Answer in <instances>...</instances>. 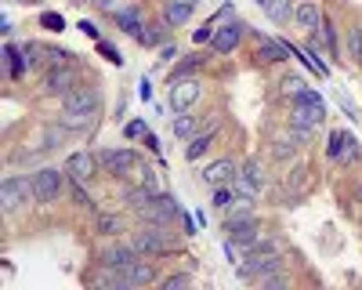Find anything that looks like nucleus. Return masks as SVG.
Segmentation results:
<instances>
[{"mask_svg":"<svg viewBox=\"0 0 362 290\" xmlns=\"http://www.w3.org/2000/svg\"><path fill=\"white\" fill-rule=\"evenodd\" d=\"M138 218H141L145 225H163V228H170V221H177V218H181V211H177L174 196L156 192V196H153V203H148L145 211H138Z\"/></svg>","mask_w":362,"mask_h":290,"instance_id":"0eeeda50","label":"nucleus"},{"mask_svg":"<svg viewBox=\"0 0 362 290\" xmlns=\"http://www.w3.org/2000/svg\"><path fill=\"white\" fill-rule=\"evenodd\" d=\"M62 112H76V116H90V120H98L102 91H98V87H73V91L62 98Z\"/></svg>","mask_w":362,"mask_h":290,"instance_id":"7ed1b4c3","label":"nucleus"},{"mask_svg":"<svg viewBox=\"0 0 362 290\" xmlns=\"http://www.w3.org/2000/svg\"><path fill=\"white\" fill-rule=\"evenodd\" d=\"M218 120H210V124H203L199 116H189V112H177V120H174V134L177 138H185V141H192L199 131H206V127H214Z\"/></svg>","mask_w":362,"mask_h":290,"instance_id":"412c9836","label":"nucleus"},{"mask_svg":"<svg viewBox=\"0 0 362 290\" xmlns=\"http://www.w3.org/2000/svg\"><path fill=\"white\" fill-rule=\"evenodd\" d=\"M134 257H141L134 247H131V240L127 243H109V247H102L98 250V269H124V265H131Z\"/></svg>","mask_w":362,"mask_h":290,"instance_id":"f8f14e48","label":"nucleus"},{"mask_svg":"<svg viewBox=\"0 0 362 290\" xmlns=\"http://www.w3.org/2000/svg\"><path fill=\"white\" fill-rule=\"evenodd\" d=\"M199 95H203V83L196 76H177L170 83V109L174 112H192L196 102H199Z\"/></svg>","mask_w":362,"mask_h":290,"instance_id":"423d86ee","label":"nucleus"},{"mask_svg":"<svg viewBox=\"0 0 362 290\" xmlns=\"http://www.w3.org/2000/svg\"><path fill=\"white\" fill-rule=\"evenodd\" d=\"M312 102H322V98H319V91H308V87L290 95V105H312Z\"/></svg>","mask_w":362,"mask_h":290,"instance_id":"f704fd0d","label":"nucleus"},{"mask_svg":"<svg viewBox=\"0 0 362 290\" xmlns=\"http://www.w3.org/2000/svg\"><path fill=\"white\" fill-rule=\"evenodd\" d=\"M40 22H44V29H51V33H58V29H62V15H54V11L40 15Z\"/></svg>","mask_w":362,"mask_h":290,"instance_id":"a19ab883","label":"nucleus"},{"mask_svg":"<svg viewBox=\"0 0 362 290\" xmlns=\"http://www.w3.org/2000/svg\"><path fill=\"white\" fill-rule=\"evenodd\" d=\"M98 51H102V54L109 58V62H112V66H124V58H119V51H116L112 44H105V40H98Z\"/></svg>","mask_w":362,"mask_h":290,"instance_id":"58836bf2","label":"nucleus"},{"mask_svg":"<svg viewBox=\"0 0 362 290\" xmlns=\"http://www.w3.org/2000/svg\"><path fill=\"white\" fill-rule=\"evenodd\" d=\"M112 25L116 29H124L127 37H134V40H141V33H145V15H141V8L138 4H131V8H124V11H116L112 15Z\"/></svg>","mask_w":362,"mask_h":290,"instance_id":"a211bd4d","label":"nucleus"},{"mask_svg":"<svg viewBox=\"0 0 362 290\" xmlns=\"http://www.w3.org/2000/svg\"><path fill=\"white\" fill-rule=\"evenodd\" d=\"M257 4H261V0H257Z\"/></svg>","mask_w":362,"mask_h":290,"instance_id":"de8ad7c7","label":"nucleus"},{"mask_svg":"<svg viewBox=\"0 0 362 290\" xmlns=\"http://www.w3.org/2000/svg\"><path fill=\"white\" fill-rule=\"evenodd\" d=\"M98 163L112 174V178H131L141 160H138L134 149H102V153H98Z\"/></svg>","mask_w":362,"mask_h":290,"instance_id":"6e6552de","label":"nucleus"},{"mask_svg":"<svg viewBox=\"0 0 362 290\" xmlns=\"http://www.w3.org/2000/svg\"><path fill=\"white\" fill-rule=\"evenodd\" d=\"M235 170H239V163H235L232 156L214 160V163L203 170V182H206V185H232V182H235Z\"/></svg>","mask_w":362,"mask_h":290,"instance_id":"6ab92c4d","label":"nucleus"},{"mask_svg":"<svg viewBox=\"0 0 362 290\" xmlns=\"http://www.w3.org/2000/svg\"><path fill=\"white\" fill-rule=\"evenodd\" d=\"M73 87H76V69H73V62H66V66H47V69H44V80H40V91H44V95L66 98Z\"/></svg>","mask_w":362,"mask_h":290,"instance_id":"39448f33","label":"nucleus"},{"mask_svg":"<svg viewBox=\"0 0 362 290\" xmlns=\"http://www.w3.org/2000/svg\"><path fill=\"white\" fill-rule=\"evenodd\" d=\"M348 58L355 66H362V25H351L348 29Z\"/></svg>","mask_w":362,"mask_h":290,"instance_id":"c756f323","label":"nucleus"},{"mask_svg":"<svg viewBox=\"0 0 362 290\" xmlns=\"http://www.w3.org/2000/svg\"><path fill=\"white\" fill-rule=\"evenodd\" d=\"M235 189H239V196H257L261 189H264V170H261V163L257 160H247L243 167L235 170V182H232Z\"/></svg>","mask_w":362,"mask_h":290,"instance_id":"9b49d317","label":"nucleus"},{"mask_svg":"<svg viewBox=\"0 0 362 290\" xmlns=\"http://www.w3.org/2000/svg\"><path fill=\"white\" fill-rule=\"evenodd\" d=\"M124 134H127V138H145L148 127H145V120H131V124L124 127Z\"/></svg>","mask_w":362,"mask_h":290,"instance_id":"ea45409f","label":"nucleus"},{"mask_svg":"<svg viewBox=\"0 0 362 290\" xmlns=\"http://www.w3.org/2000/svg\"><path fill=\"white\" fill-rule=\"evenodd\" d=\"M119 279H124V290H131V286H148V283H156V269L148 265V261L134 257L131 265L119 269Z\"/></svg>","mask_w":362,"mask_h":290,"instance_id":"2eb2a0df","label":"nucleus"},{"mask_svg":"<svg viewBox=\"0 0 362 290\" xmlns=\"http://www.w3.org/2000/svg\"><path fill=\"white\" fill-rule=\"evenodd\" d=\"M80 29H83L87 37H98V29H95V22H80Z\"/></svg>","mask_w":362,"mask_h":290,"instance_id":"c03bdc74","label":"nucleus"},{"mask_svg":"<svg viewBox=\"0 0 362 290\" xmlns=\"http://www.w3.org/2000/svg\"><path fill=\"white\" fill-rule=\"evenodd\" d=\"M243 37H247V25L239 18H225V25H218L214 37H210V51L214 54H232Z\"/></svg>","mask_w":362,"mask_h":290,"instance_id":"1a4fd4ad","label":"nucleus"},{"mask_svg":"<svg viewBox=\"0 0 362 290\" xmlns=\"http://www.w3.org/2000/svg\"><path fill=\"white\" fill-rule=\"evenodd\" d=\"M33 203H54L58 196H62V178H66V170H58V167H37L33 174Z\"/></svg>","mask_w":362,"mask_h":290,"instance_id":"f03ea898","label":"nucleus"},{"mask_svg":"<svg viewBox=\"0 0 362 290\" xmlns=\"http://www.w3.org/2000/svg\"><path fill=\"white\" fill-rule=\"evenodd\" d=\"M192 283H196V279H192L189 272H174V276H167L160 286H163V290H181V286H192Z\"/></svg>","mask_w":362,"mask_h":290,"instance_id":"72a5a7b5","label":"nucleus"},{"mask_svg":"<svg viewBox=\"0 0 362 290\" xmlns=\"http://www.w3.org/2000/svg\"><path fill=\"white\" fill-rule=\"evenodd\" d=\"M214 29H218V18H214V22H206V25H199L196 33H192V40H196V44H210V37H214Z\"/></svg>","mask_w":362,"mask_h":290,"instance_id":"4c0bfd02","label":"nucleus"},{"mask_svg":"<svg viewBox=\"0 0 362 290\" xmlns=\"http://www.w3.org/2000/svg\"><path fill=\"white\" fill-rule=\"evenodd\" d=\"M90 4H95L102 15H116V11H124V8H131V4H138V0H90Z\"/></svg>","mask_w":362,"mask_h":290,"instance_id":"7c9ffc66","label":"nucleus"},{"mask_svg":"<svg viewBox=\"0 0 362 290\" xmlns=\"http://www.w3.org/2000/svg\"><path fill=\"white\" fill-rule=\"evenodd\" d=\"M95 170H98V156L95 153H73L69 160H66V178H73V182H80V185H87L90 178H95Z\"/></svg>","mask_w":362,"mask_h":290,"instance_id":"ddd939ff","label":"nucleus"},{"mask_svg":"<svg viewBox=\"0 0 362 290\" xmlns=\"http://www.w3.org/2000/svg\"><path fill=\"white\" fill-rule=\"evenodd\" d=\"M214 138H218V124H214V127H206V131H199V134L185 145V160H189V163L203 160V156H206V149L214 145Z\"/></svg>","mask_w":362,"mask_h":290,"instance_id":"aec40b11","label":"nucleus"},{"mask_svg":"<svg viewBox=\"0 0 362 290\" xmlns=\"http://www.w3.org/2000/svg\"><path fill=\"white\" fill-rule=\"evenodd\" d=\"M210 203H214L218 211H232L235 203H239V189H232V185H214V199H210Z\"/></svg>","mask_w":362,"mask_h":290,"instance_id":"bb28decb","label":"nucleus"},{"mask_svg":"<svg viewBox=\"0 0 362 290\" xmlns=\"http://www.w3.org/2000/svg\"><path fill=\"white\" fill-rule=\"evenodd\" d=\"M131 178H134L138 185H148V189H156V174H153V170H148L145 163H138V170L131 174Z\"/></svg>","mask_w":362,"mask_h":290,"instance_id":"c9c22d12","label":"nucleus"},{"mask_svg":"<svg viewBox=\"0 0 362 290\" xmlns=\"http://www.w3.org/2000/svg\"><path fill=\"white\" fill-rule=\"evenodd\" d=\"M170 228H163V225H145V228H138V232H131V247L141 254V257H160V254H167L170 247H174V240L167 236Z\"/></svg>","mask_w":362,"mask_h":290,"instance_id":"f257e3e1","label":"nucleus"},{"mask_svg":"<svg viewBox=\"0 0 362 290\" xmlns=\"http://www.w3.org/2000/svg\"><path fill=\"white\" fill-rule=\"evenodd\" d=\"M358 199H362V192H358Z\"/></svg>","mask_w":362,"mask_h":290,"instance_id":"49530a36","label":"nucleus"},{"mask_svg":"<svg viewBox=\"0 0 362 290\" xmlns=\"http://www.w3.org/2000/svg\"><path fill=\"white\" fill-rule=\"evenodd\" d=\"M174 54H177V47H174V44H167V47H160V66H167V62H170V58H174Z\"/></svg>","mask_w":362,"mask_h":290,"instance_id":"37998d69","label":"nucleus"},{"mask_svg":"<svg viewBox=\"0 0 362 290\" xmlns=\"http://www.w3.org/2000/svg\"><path fill=\"white\" fill-rule=\"evenodd\" d=\"M293 0H261V11L268 15V22H276V25H286L293 18Z\"/></svg>","mask_w":362,"mask_h":290,"instance_id":"5701e85b","label":"nucleus"},{"mask_svg":"<svg viewBox=\"0 0 362 290\" xmlns=\"http://www.w3.org/2000/svg\"><path fill=\"white\" fill-rule=\"evenodd\" d=\"M153 196H156V189H148V185H131V189L124 192V203L138 214V211H145L148 203H153Z\"/></svg>","mask_w":362,"mask_h":290,"instance_id":"b1692460","label":"nucleus"},{"mask_svg":"<svg viewBox=\"0 0 362 290\" xmlns=\"http://www.w3.org/2000/svg\"><path fill=\"white\" fill-rule=\"evenodd\" d=\"M268 290H286V276H279V272H272V276H264L261 279Z\"/></svg>","mask_w":362,"mask_h":290,"instance_id":"79ce46f5","label":"nucleus"},{"mask_svg":"<svg viewBox=\"0 0 362 290\" xmlns=\"http://www.w3.org/2000/svg\"><path fill=\"white\" fill-rule=\"evenodd\" d=\"M326 120V105L322 102H312V105H290V124L293 127H322Z\"/></svg>","mask_w":362,"mask_h":290,"instance_id":"f3484780","label":"nucleus"},{"mask_svg":"<svg viewBox=\"0 0 362 290\" xmlns=\"http://www.w3.org/2000/svg\"><path fill=\"white\" fill-rule=\"evenodd\" d=\"M203 62H206V58H203V54L196 51V54H189V58H185V62H177L170 76H174V80H177V76H189V73H192V69H199Z\"/></svg>","mask_w":362,"mask_h":290,"instance_id":"2f4dec72","label":"nucleus"},{"mask_svg":"<svg viewBox=\"0 0 362 290\" xmlns=\"http://www.w3.org/2000/svg\"><path fill=\"white\" fill-rule=\"evenodd\" d=\"M98 236H105V240H112V236H119L124 232V218H116V214H98Z\"/></svg>","mask_w":362,"mask_h":290,"instance_id":"cd10ccee","label":"nucleus"},{"mask_svg":"<svg viewBox=\"0 0 362 290\" xmlns=\"http://www.w3.org/2000/svg\"><path fill=\"white\" fill-rule=\"evenodd\" d=\"M326 156L334 160V163H341V167L355 163V160H358V141H355V134H351V131H334V134H329V141H326Z\"/></svg>","mask_w":362,"mask_h":290,"instance_id":"9d476101","label":"nucleus"},{"mask_svg":"<svg viewBox=\"0 0 362 290\" xmlns=\"http://www.w3.org/2000/svg\"><path fill=\"white\" fill-rule=\"evenodd\" d=\"M290 47L283 40H257V62L264 66H276V62H286Z\"/></svg>","mask_w":362,"mask_h":290,"instance_id":"4be33fe9","label":"nucleus"},{"mask_svg":"<svg viewBox=\"0 0 362 290\" xmlns=\"http://www.w3.org/2000/svg\"><path fill=\"white\" fill-rule=\"evenodd\" d=\"M167 29H170V25H167L163 18H160V22H148L138 44H141V47H160V44H163V37H167Z\"/></svg>","mask_w":362,"mask_h":290,"instance_id":"a878e982","label":"nucleus"},{"mask_svg":"<svg viewBox=\"0 0 362 290\" xmlns=\"http://www.w3.org/2000/svg\"><path fill=\"white\" fill-rule=\"evenodd\" d=\"M22 51H25V58H29V69H47V47L44 44H22Z\"/></svg>","mask_w":362,"mask_h":290,"instance_id":"c85d7f7f","label":"nucleus"},{"mask_svg":"<svg viewBox=\"0 0 362 290\" xmlns=\"http://www.w3.org/2000/svg\"><path fill=\"white\" fill-rule=\"evenodd\" d=\"M73 203H76V207H83V211H90V207H95V199L87 196V189H83L80 182L73 185Z\"/></svg>","mask_w":362,"mask_h":290,"instance_id":"e433bc0d","label":"nucleus"},{"mask_svg":"<svg viewBox=\"0 0 362 290\" xmlns=\"http://www.w3.org/2000/svg\"><path fill=\"white\" fill-rule=\"evenodd\" d=\"M293 22H297V29H300L305 37L319 33V29H322V11H319L315 0H297V8H293Z\"/></svg>","mask_w":362,"mask_h":290,"instance_id":"4468645a","label":"nucleus"},{"mask_svg":"<svg viewBox=\"0 0 362 290\" xmlns=\"http://www.w3.org/2000/svg\"><path fill=\"white\" fill-rule=\"evenodd\" d=\"M76 4H90V0H76Z\"/></svg>","mask_w":362,"mask_h":290,"instance_id":"a18cd8bd","label":"nucleus"},{"mask_svg":"<svg viewBox=\"0 0 362 290\" xmlns=\"http://www.w3.org/2000/svg\"><path fill=\"white\" fill-rule=\"evenodd\" d=\"M25 69H29L25 51H22V47H15V44H8V76H11V80H22V76H25Z\"/></svg>","mask_w":362,"mask_h":290,"instance_id":"393cba45","label":"nucleus"},{"mask_svg":"<svg viewBox=\"0 0 362 290\" xmlns=\"http://www.w3.org/2000/svg\"><path fill=\"white\" fill-rule=\"evenodd\" d=\"M0 199H4V211L15 214L18 207H25L33 199V178H22V174H8L4 185H0Z\"/></svg>","mask_w":362,"mask_h":290,"instance_id":"20e7f679","label":"nucleus"},{"mask_svg":"<svg viewBox=\"0 0 362 290\" xmlns=\"http://www.w3.org/2000/svg\"><path fill=\"white\" fill-rule=\"evenodd\" d=\"M297 149H300V145H293L290 138H276V145H272V156H276V160H290Z\"/></svg>","mask_w":362,"mask_h":290,"instance_id":"473e14b6","label":"nucleus"},{"mask_svg":"<svg viewBox=\"0 0 362 290\" xmlns=\"http://www.w3.org/2000/svg\"><path fill=\"white\" fill-rule=\"evenodd\" d=\"M196 4H199V0H163V8H160V18H163V22H167L170 29H177V25H185V22L192 18Z\"/></svg>","mask_w":362,"mask_h":290,"instance_id":"dca6fc26","label":"nucleus"}]
</instances>
